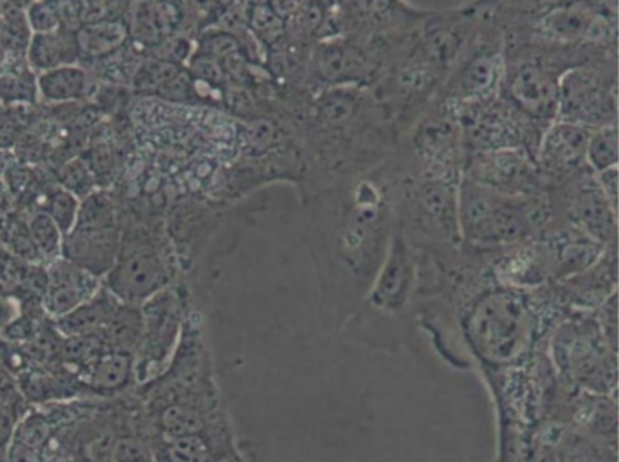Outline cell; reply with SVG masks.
Listing matches in <instances>:
<instances>
[{
  "instance_id": "6da1fadb",
  "label": "cell",
  "mask_w": 619,
  "mask_h": 462,
  "mask_svg": "<svg viewBox=\"0 0 619 462\" xmlns=\"http://www.w3.org/2000/svg\"><path fill=\"white\" fill-rule=\"evenodd\" d=\"M523 308L515 297L495 294L483 300L471 317L472 335L483 346L515 344L521 327Z\"/></svg>"
},
{
  "instance_id": "7a4b0ae2",
  "label": "cell",
  "mask_w": 619,
  "mask_h": 462,
  "mask_svg": "<svg viewBox=\"0 0 619 462\" xmlns=\"http://www.w3.org/2000/svg\"><path fill=\"white\" fill-rule=\"evenodd\" d=\"M608 95L603 82L588 71H572L559 87V108L572 120H601L608 109Z\"/></svg>"
},
{
  "instance_id": "3957f363",
  "label": "cell",
  "mask_w": 619,
  "mask_h": 462,
  "mask_svg": "<svg viewBox=\"0 0 619 462\" xmlns=\"http://www.w3.org/2000/svg\"><path fill=\"white\" fill-rule=\"evenodd\" d=\"M511 92L516 104L533 117L559 112V82L539 64H523L512 77Z\"/></svg>"
},
{
  "instance_id": "277c9868",
  "label": "cell",
  "mask_w": 619,
  "mask_h": 462,
  "mask_svg": "<svg viewBox=\"0 0 619 462\" xmlns=\"http://www.w3.org/2000/svg\"><path fill=\"white\" fill-rule=\"evenodd\" d=\"M465 223L480 240H515L521 235L522 223L512 208L487 195H472L465 207Z\"/></svg>"
},
{
  "instance_id": "5b68a950",
  "label": "cell",
  "mask_w": 619,
  "mask_h": 462,
  "mask_svg": "<svg viewBox=\"0 0 619 462\" xmlns=\"http://www.w3.org/2000/svg\"><path fill=\"white\" fill-rule=\"evenodd\" d=\"M411 283V264L408 252L403 242L396 240L389 255L388 263L378 279L373 302L376 305L389 310L398 308L405 302Z\"/></svg>"
},
{
  "instance_id": "8992f818",
  "label": "cell",
  "mask_w": 619,
  "mask_h": 462,
  "mask_svg": "<svg viewBox=\"0 0 619 462\" xmlns=\"http://www.w3.org/2000/svg\"><path fill=\"white\" fill-rule=\"evenodd\" d=\"M588 135L575 123L562 122L546 135L543 158L546 166L556 170H569L577 166L587 151Z\"/></svg>"
},
{
  "instance_id": "52a82bcc",
  "label": "cell",
  "mask_w": 619,
  "mask_h": 462,
  "mask_svg": "<svg viewBox=\"0 0 619 462\" xmlns=\"http://www.w3.org/2000/svg\"><path fill=\"white\" fill-rule=\"evenodd\" d=\"M160 264L152 256H137L122 264L114 276L112 284L125 297L143 296L161 279Z\"/></svg>"
},
{
  "instance_id": "ba28073f",
  "label": "cell",
  "mask_w": 619,
  "mask_h": 462,
  "mask_svg": "<svg viewBox=\"0 0 619 462\" xmlns=\"http://www.w3.org/2000/svg\"><path fill=\"white\" fill-rule=\"evenodd\" d=\"M84 290V277L73 266H61L51 277L48 308L58 314L70 312L83 299Z\"/></svg>"
},
{
  "instance_id": "9c48e42d",
  "label": "cell",
  "mask_w": 619,
  "mask_h": 462,
  "mask_svg": "<svg viewBox=\"0 0 619 462\" xmlns=\"http://www.w3.org/2000/svg\"><path fill=\"white\" fill-rule=\"evenodd\" d=\"M583 189L575 200L574 212L580 222L584 223L591 233L607 232L608 210L605 194H601L597 186L594 189Z\"/></svg>"
},
{
  "instance_id": "30bf717a",
  "label": "cell",
  "mask_w": 619,
  "mask_h": 462,
  "mask_svg": "<svg viewBox=\"0 0 619 462\" xmlns=\"http://www.w3.org/2000/svg\"><path fill=\"white\" fill-rule=\"evenodd\" d=\"M111 307L105 300L88 303L76 308L60 321V328L68 335H84L96 330L111 315Z\"/></svg>"
},
{
  "instance_id": "8fae6325",
  "label": "cell",
  "mask_w": 619,
  "mask_h": 462,
  "mask_svg": "<svg viewBox=\"0 0 619 462\" xmlns=\"http://www.w3.org/2000/svg\"><path fill=\"white\" fill-rule=\"evenodd\" d=\"M84 82L86 77L83 71L76 68H60L42 77L40 88L50 99H70L83 92Z\"/></svg>"
},
{
  "instance_id": "7c38bea8",
  "label": "cell",
  "mask_w": 619,
  "mask_h": 462,
  "mask_svg": "<svg viewBox=\"0 0 619 462\" xmlns=\"http://www.w3.org/2000/svg\"><path fill=\"white\" fill-rule=\"evenodd\" d=\"M588 156L598 170L614 167L618 160V133L615 126H605L588 140Z\"/></svg>"
},
{
  "instance_id": "4fadbf2b",
  "label": "cell",
  "mask_w": 619,
  "mask_h": 462,
  "mask_svg": "<svg viewBox=\"0 0 619 462\" xmlns=\"http://www.w3.org/2000/svg\"><path fill=\"white\" fill-rule=\"evenodd\" d=\"M498 58L496 56H480L471 61L464 76V86L467 91L475 95L490 92L498 79Z\"/></svg>"
},
{
  "instance_id": "5bb4252c",
  "label": "cell",
  "mask_w": 619,
  "mask_h": 462,
  "mask_svg": "<svg viewBox=\"0 0 619 462\" xmlns=\"http://www.w3.org/2000/svg\"><path fill=\"white\" fill-rule=\"evenodd\" d=\"M124 35L122 26L105 23V25L92 26V27L84 29L79 33L78 41L86 53L101 54L119 45Z\"/></svg>"
},
{
  "instance_id": "9a60e30c",
  "label": "cell",
  "mask_w": 619,
  "mask_h": 462,
  "mask_svg": "<svg viewBox=\"0 0 619 462\" xmlns=\"http://www.w3.org/2000/svg\"><path fill=\"white\" fill-rule=\"evenodd\" d=\"M130 361L127 355H109L96 364L92 384L98 389H117L127 382Z\"/></svg>"
},
{
  "instance_id": "2e32d148",
  "label": "cell",
  "mask_w": 619,
  "mask_h": 462,
  "mask_svg": "<svg viewBox=\"0 0 619 462\" xmlns=\"http://www.w3.org/2000/svg\"><path fill=\"white\" fill-rule=\"evenodd\" d=\"M544 27L550 33H553L557 38L573 40V38L582 37L584 33L588 32V16L577 10H557L553 15H550Z\"/></svg>"
},
{
  "instance_id": "e0dca14e",
  "label": "cell",
  "mask_w": 619,
  "mask_h": 462,
  "mask_svg": "<svg viewBox=\"0 0 619 462\" xmlns=\"http://www.w3.org/2000/svg\"><path fill=\"white\" fill-rule=\"evenodd\" d=\"M319 66L321 73L332 79L358 73L360 60L355 51L331 47L322 51Z\"/></svg>"
},
{
  "instance_id": "ac0fdd59",
  "label": "cell",
  "mask_w": 619,
  "mask_h": 462,
  "mask_svg": "<svg viewBox=\"0 0 619 462\" xmlns=\"http://www.w3.org/2000/svg\"><path fill=\"white\" fill-rule=\"evenodd\" d=\"M140 333V318L137 313L124 312L119 314H115L114 318L109 320V327H107V338L111 341L112 345L117 348H129L133 344L137 343V335Z\"/></svg>"
},
{
  "instance_id": "d6986e66",
  "label": "cell",
  "mask_w": 619,
  "mask_h": 462,
  "mask_svg": "<svg viewBox=\"0 0 619 462\" xmlns=\"http://www.w3.org/2000/svg\"><path fill=\"white\" fill-rule=\"evenodd\" d=\"M163 426L176 437H184V436H193L203 427V420L194 410L174 406L166 410L163 415Z\"/></svg>"
},
{
  "instance_id": "ffe728a7",
  "label": "cell",
  "mask_w": 619,
  "mask_h": 462,
  "mask_svg": "<svg viewBox=\"0 0 619 462\" xmlns=\"http://www.w3.org/2000/svg\"><path fill=\"white\" fill-rule=\"evenodd\" d=\"M66 41L57 36H37L33 41L30 57L38 67H51L64 60Z\"/></svg>"
},
{
  "instance_id": "44dd1931",
  "label": "cell",
  "mask_w": 619,
  "mask_h": 462,
  "mask_svg": "<svg viewBox=\"0 0 619 462\" xmlns=\"http://www.w3.org/2000/svg\"><path fill=\"white\" fill-rule=\"evenodd\" d=\"M111 215V205L107 200L102 195H94L83 205V210L79 212V227L86 230L88 228L99 230L109 222Z\"/></svg>"
},
{
  "instance_id": "7402d4cb",
  "label": "cell",
  "mask_w": 619,
  "mask_h": 462,
  "mask_svg": "<svg viewBox=\"0 0 619 462\" xmlns=\"http://www.w3.org/2000/svg\"><path fill=\"white\" fill-rule=\"evenodd\" d=\"M56 223L53 218L45 214L37 215L32 222L33 238L47 255H53L60 243V233Z\"/></svg>"
},
{
  "instance_id": "603a6c76",
  "label": "cell",
  "mask_w": 619,
  "mask_h": 462,
  "mask_svg": "<svg viewBox=\"0 0 619 462\" xmlns=\"http://www.w3.org/2000/svg\"><path fill=\"white\" fill-rule=\"evenodd\" d=\"M76 202L68 192H58L51 201V215L60 230L66 231L73 225Z\"/></svg>"
},
{
  "instance_id": "cb8c5ba5",
  "label": "cell",
  "mask_w": 619,
  "mask_h": 462,
  "mask_svg": "<svg viewBox=\"0 0 619 462\" xmlns=\"http://www.w3.org/2000/svg\"><path fill=\"white\" fill-rule=\"evenodd\" d=\"M174 451L178 459H188V461H196V459L199 461L208 457L206 444L194 436L181 437L178 443L174 444Z\"/></svg>"
},
{
  "instance_id": "d4e9b609",
  "label": "cell",
  "mask_w": 619,
  "mask_h": 462,
  "mask_svg": "<svg viewBox=\"0 0 619 462\" xmlns=\"http://www.w3.org/2000/svg\"><path fill=\"white\" fill-rule=\"evenodd\" d=\"M99 344L96 338L91 337H76L66 344L64 346V358L68 361H84V359L91 358L92 354L96 353Z\"/></svg>"
},
{
  "instance_id": "484cf974",
  "label": "cell",
  "mask_w": 619,
  "mask_h": 462,
  "mask_svg": "<svg viewBox=\"0 0 619 462\" xmlns=\"http://www.w3.org/2000/svg\"><path fill=\"white\" fill-rule=\"evenodd\" d=\"M30 22L37 32H50L57 26V15L47 5H35L30 10Z\"/></svg>"
},
{
  "instance_id": "4316f807",
  "label": "cell",
  "mask_w": 619,
  "mask_h": 462,
  "mask_svg": "<svg viewBox=\"0 0 619 462\" xmlns=\"http://www.w3.org/2000/svg\"><path fill=\"white\" fill-rule=\"evenodd\" d=\"M115 458L119 461H146L149 459V453L137 441L122 440L115 447Z\"/></svg>"
},
{
  "instance_id": "83f0119b",
  "label": "cell",
  "mask_w": 619,
  "mask_h": 462,
  "mask_svg": "<svg viewBox=\"0 0 619 462\" xmlns=\"http://www.w3.org/2000/svg\"><path fill=\"white\" fill-rule=\"evenodd\" d=\"M48 427L45 422L38 418H32L25 423L22 430V440L25 446L37 447L47 438Z\"/></svg>"
},
{
  "instance_id": "f1b7e54d",
  "label": "cell",
  "mask_w": 619,
  "mask_h": 462,
  "mask_svg": "<svg viewBox=\"0 0 619 462\" xmlns=\"http://www.w3.org/2000/svg\"><path fill=\"white\" fill-rule=\"evenodd\" d=\"M86 179H88V174H86V167L79 161H74L64 169L63 180L68 189H79V184H86Z\"/></svg>"
},
{
  "instance_id": "f546056e",
  "label": "cell",
  "mask_w": 619,
  "mask_h": 462,
  "mask_svg": "<svg viewBox=\"0 0 619 462\" xmlns=\"http://www.w3.org/2000/svg\"><path fill=\"white\" fill-rule=\"evenodd\" d=\"M603 186L604 194L608 195V200H610L613 204H616V170L614 167L604 170L603 173Z\"/></svg>"
}]
</instances>
